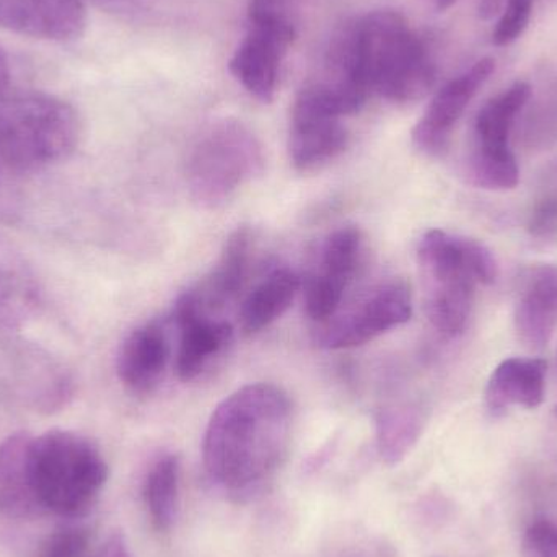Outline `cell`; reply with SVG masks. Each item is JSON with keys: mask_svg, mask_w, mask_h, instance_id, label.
I'll list each match as a JSON object with an SVG mask.
<instances>
[{"mask_svg": "<svg viewBox=\"0 0 557 557\" xmlns=\"http://www.w3.org/2000/svg\"><path fill=\"white\" fill-rule=\"evenodd\" d=\"M292 403L273 383H251L212 412L202 458L208 476L232 496L260 490L287 454Z\"/></svg>", "mask_w": 557, "mask_h": 557, "instance_id": "obj_1", "label": "cell"}, {"mask_svg": "<svg viewBox=\"0 0 557 557\" xmlns=\"http://www.w3.org/2000/svg\"><path fill=\"white\" fill-rule=\"evenodd\" d=\"M418 263L428 320L445 336L463 333L478 287L499 276L493 251L473 238L434 228L419 240Z\"/></svg>", "mask_w": 557, "mask_h": 557, "instance_id": "obj_2", "label": "cell"}, {"mask_svg": "<svg viewBox=\"0 0 557 557\" xmlns=\"http://www.w3.org/2000/svg\"><path fill=\"white\" fill-rule=\"evenodd\" d=\"M29 471L42 516L67 520L90 513L110 474L103 454L90 438L62 429L33 435Z\"/></svg>", "mask_w": 557, "mask_h": 557, "instance_id": "obj_3", "label": "cell"}, {"mask_svg": "<svg viewBox=\"0 0 557 557\" xmlns=\"http://www.w3.org/2000/svg\"><path fill=\"white\" fill-rule=\"evenodd\" d=\"M363 71L372 95L405 104L425 97L435 84L428 42L395 10H373L356 18Z\"/></svg>", "mask_w": 557, "mask_h": 557, "instance_id": "obj_4", "label": "cell"}, {"mask_svg": "<svg viewBox=\"0 0 557 557\" xmlns=\"http://www.w3.org/2000/svg\"><path fill=\"white\" fill-rule=\"evenodd\" d=\"M82 124L69 101L41 91L0 90V163L18 170L67 159Z\"/></svg>", "mask_w": 557, "mask_h": 557, "instance_id": "obj_5", "label": "cell"}, {"mask_svg": "<svg viewBox=\"0 0 557 557\" xmlns=\"http://www.w3.org/2000/svg\"><path fill=\"white\" fill-rule=\"evenodd\" d=\"M263 169V146L257 134L242 121L221 120L198 137L189 152V193L201 208H219Z\"/></svg>", "mask_w": 557, "mask_h": 557, "instance_id": "obj_6", "label": "cell"}, {"mask_svg": "<svg viewBox=\"0 0 557 557\" xmlns=\"http://www.w3.org/2000/svg\"><path fill=\"white\" fill-rule=\"evenodd\" d=\"M290 3L251 0L247 33L228 62L235 81L261 103L276 97L282 65L297 36Z\"/></svg>", "mask_w": 557, "mask_h": 557, "instance_id": "obj_7", "label": "cell"}, {"mask_svg": "<svg viewBox=\"0 0 557 557\" xmlns=\"http://www.w3.org/2000/svg\"><path fill=\"white\" fill-rule=\"evenodd\" d=\"M532 91L527 82H516L486 101L476 114L468 175L478 188L509 191L519 185V163L510 147V134Z\"/></svg>", "mask_w": 557, "mask_h": 557, "instance_id": "obj_8", "label": "cell"}, {"mask_svg": "<svg viewBox=\"0 0 557 557\" xmlns=\"http://www.w3.org/2000/svg\"><path fill=\"white\" fill-rule=\"evenodd\" d=\"M412 317V295L403 281L376 285L344 313L321 323L318 346L324 349H352L363 346Z\"/></svg>", "mask_w": 557, "mask_h": 557, "instance_id": "obj_9", "label": "cell"}, {"mask_svg": "<svg viewBox=\"0 0 557 557\" xmlns=\"http://www.w3.org/2000/svg\"><path fill=\"white\" fill-rule=\"evenodd\" d=\"M494 71V59H480L470 69L448 81L434 95L421 120L412 129V143L418 150L429 157H441L447 152L458 121Z\"/></svg>", "mask_w": 557, "mask_h": 557, "instance_id": "obj_10", "label": "cell"}, {"mask_svg": "<svg viewBox=\"0 0 557 557\" xmlns=\"http://www.w3.org/2000/svg\"><path fill=\"white\" fill-rule=\"evenodd\" d=\"M359 228L343 227L327 235L317 271L305 282V310L313 321L333 317L343 304L346 288L356 276L362 257Z\"/></svg>", "mask_w": 557, "mask_h": 557, "instance_id": "obj_11", "label": "cell"}, {"mask_svg": "<svg viewBox=\"0 0 557 557\" xmlns=\"http://www.w3.org/2000/svg\"><path fill=\"white\" fill-rule=\"evenodd\" d=\"M344 117L298 90L292 104L288 153L298 172H311L337 159L349 144Z\"/></svg>", "mask_w": 557, "mask_h": 557, "instance_id": "obj_12", "label": "cell"}, {"mask_svg": "<svg viewBox=\"0 0 557 557\" xmlns=\"http://www.w3.org/2000/svg\"><path fill=\"white\" fill-rule=\"evenodd\" d=\"M173 321L180 330L176 375L183 382H191L205 372L214 357L227 349L234 327L228 321L214 320L206 313L195 288L180 295L173 308Z\"/></svg>", "mask_w": 557, "mask_h": 557, "instance_id": "obj_13", "label": "cell"}, {"mask_svg": "<svg viewBox=\"0 0 557 557\" xmlns=\"http://www.w3.org/2000/svg\"><path fill=\"white\" fill-rule=\"evenodd\" d=\"M0 28L45 41H75L87 28V9L84 0H0Z\"/></svg>", "mask_w": 557, "mask_h": 557, "instance_id": "obj_14", "label": "cell"}, {"mask_svg": "<svg viewBox=\"0 0 557 557\" xmlns=\"http://www.w3.org/2000/svg\"><path fill=\"white\" fill-rule=\"evenodd\" d=\"M513 326L527 349L543 350L552 343L557 330V264L527 271L517 292Z\"/></svg>", "mask_w": 557, "mask_h": 557, "instance_id": "obj_15", "label": "cell"}, {"mask_svg": "<svg viewBox=\"0 0 557 557\" xmlns=\"http://www.w3.org/2000/svg\"><path fill=\"white\" fill-rule=\"evenodd\" d=\"M170 360L169 331L162 321H149L131 331L117 354V376L129 392H152Z\"/></svg>", "mask_w": 557, "mask_h": 557, "instance_id": "obj_16", "label": "cell"}, {"mask_svg": "<svg viewBox=\"0 0 557 557\" xmlns=\"http://www.w3.org/2000/svg\"><path fill=\"white\" fill-rule=\"evenodd\" d=\"M548 363L539 357H510L491 373L484 389L487 411L506 414L512 408L536 409L545 401Z\"/></svg>", "mask_w": 557, "mask_h": 557, "instance_id": "obj_17", "label": "cell"}, {"mask_svg": "<svg viewBox=\"0 0 557 557\" xmlns=\"http://www.w3.org/2000/svg\"><path fill=\"white\" fill-rule=\"evenodd\" d=\"M32 437L29 432H15L0 442V516L7 519L42 517L29 471Z\"/></svg>", "mask_w": 557, "mask_h": 557, "instance_id": "obj_18", "label": "cell"}, {"mask_svg": "<svg viewBox=\"0 0 557 557\" xmlns=\"http://www.w3.org/2000/svg\"><path fill=\"white\" fill-rule=\"evenodd\" d=\"M251 253L253 232L247 225H242L232 232L225 242L224 250L211 276L195 287L199 304L206 313L221 310L240 294L250 271Z\"/></svg>", "mask_w": 557, "mask_h": 557, "instance_id": "obj_19", "label": "cell"}, {"mask_svg": "<svg viewBox=\"0 0 557 557\" xmlns=\"http://www.w3.org/2000/svg\"><path fill=\"white\" fill-rule=\"evenodd\" d=\"M300 277L288 268H274L247 295L240 310L245 333H260L290 307L300 288Z\"/></svg>", "mask_w": 557, "mask_h": 557, "instance_id": "obj_20", "label": "cell"}, {"mask_svg": "<svg viewBox=\"0 0 557 557\" xmlns=\"http://www.w3.org/2000/svg\"><path fill=\"white\" fill-rule=\"evenodd\" d=\"M424 411L414 403H393L376 414V447L385 463L405 460L421 437Z\"/></svg>", "mask_w": 557, "mask_h": 557, "instance_id": "obj_21", "label": "cell"}, {"mask_svg": "<svg viewBox=\"0 0 557 557\" xmlns=\"http://www.w3.org/2000/svg\"><path fill=\"white\" fill-rule=\"evenodd\" d=\"M178 490V458L175 455H163L150 467L144 481V503L152 525L159 532H169L175 522Z\"/></svg>", "mask_w": 557, "mask_h": 557, "instance_id": "obj_22", "label": "cell"}, {"mask_svg": "<svg viewBox=\"0 0 557 557\" xmlns=\"http://www.w3.org/2000/svg\"><path fill=\"white\" fill-rule=\"evenodd\" d=\"M38 288L28 271L0 257V327L23 323L38 305Z\"/></svg>", "mask_w": 557, "mask_h": 557, "instance_id": "obj_23", "label": "cell"}, {"mask_svg": "<svg viewBox=\"0 0 557 557\" xmlns=\"http://www.w3.org/2000/svg\"><path fill=\"white\" fill-rule=\"evenodd\" d=\"M91 532L84 525H65L54 530L39 545L36 557H88Z\"/></svg>", "mask_w": 557, "mask_h": 557, "instance_id": "obj_24", "label": "cell"}, {"mask_svg": "<svg viewBox=\"0 0 557 557\" xmlns=\"http://www.w3.org/2000/svg\"><path fill=\"white\" fill-rule=\"evenodd\" d=\"M533 0H507L506 9L493 32L496 46L512 45L520 38L532 18Z\"/></svg>", "mask_w": 557, "mask_h": 557, "instance_id": "obj_25", "label": "cell"}, {"mask_svg": "<svg viewBox=\"0 0 557 557\" xmlns=\"http://www.w3.org/2000/svg\"><path fill=\"white\" fill-rule=\"evenodd\" d=\"M527 231L540 242H557V195H545L533 205Z\"/></svg>", "mask_w": 557, "mask_h": 557, "instance_id": "obj_26", "label": "cell"}, {"mask_svg": "<svg viewBox=\"0 0 557 557\" xmlns=\"http://www.w3.org/2000/svg\"><path fill=\"white\" fill-rule=\"evenodd\" d=\"M523 557H557V523L536 520L527 529L522 542Z\"/></svg>", "mask_w": 557, "mask_h": 557, "instance_id": "obj_27", "label": "cell"}, {"mask_svg": "<svg viewBox=\"0 0 557 557\" xmlns=\"http://www.w3.org/2000/svg\"><path fill=\"white\" fill-rule=\"evenodd\" d=\"M94 557H133V553L126 539L121 533H113Z\"/></svg>", "mask_w": 557, "mask_h": 557, "instance_id": "obj_28", "label": "cell"}, {"mask_svg": "<svg viewBox=\"0 0 557 557\" xmlns=\"http://www.w3.org/2000/svg\"><path fill=\"white\" fill-rule=\"evenodd\" d=\"M10 82V64L7 59L5 52L0 49V90L9 88Z\"/></svg>", "mask_w": 557, "mask_h": 557, "instance_id": "obj_29", "label": "cell"}, {"mask_svg": "<svg viewBox=\"0 0 557 557\" xmlns=\"http://www.w3.org/2000/svg\"><path fill=\"white\" fill-rule=\"evenodd\" d=\"M500 0H480L481 18H491L499 10Z\"/></svg>", "mask_w": 557, "mask_h": 557, "instance_id": "obj_30", "label": "cell"}, {"mask_svg": "<svg viewBox=\"0 0 557 557\" xmlns=\"http://www.w3.org/2000/svg\"><path fill=\"white\" fill-rule=\"evenodd\" d=\"M435 7H437V10H441V12H444V10L450 9L454 3H457V0H434Z\"/></svg>", "mask_w": 557, "mask_h": 557, "instance_id": "obj_31", "label": "cell"}, {"mask_svg": "<svg viewBox=\"0 0 557 557\" xmlns=\"http://www.w3.org/2000/svg\"><path fill=\"white\" fill-rule=\"evenodd\" d=\"M107 2H127V0H107Z\"/></svg>", "mask_w": 557, "mask_h": 557, "instance_id": "obj_32", "label": "cell"}]
</instances>
